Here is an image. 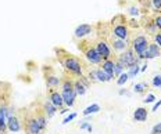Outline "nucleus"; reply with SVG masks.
<instances>
[{
    "label": "nucleus",
    "mask_w": 161,
    "mask_h": 134,
    "mask_svg": "<svg viewBox=\"0 0 161 134\" xmlns=\"http://www.w3.org/2000/svg\"><path fill=\"white\" fill-rule=\"evenodd\" d=\"M147 90H149V83H146V82L136 83V85L133 86V91H135L136 94H145V93H147Z\"/></svg>",
    "instance_id": "23"
},
{
    "label": "nucleus",
    "mask_w": 161,
    "mask_h": 134,
    "mask_svg": "<svg viewBox=\"0 0 161 134\" xmlns=\"http://www.w3.org/2000/svg\"><path fill=\"white\" fill-rule=\"evenodd\" d=\"M154 101H156V95L150 93V94H147L145 97V100H143V104H153Z\"/></svg>",
    "instance_id": "33"
},
{
    "label": "nucleus",
    "mask_w": 161,
    "mask_h": 134,
    "mask_svg": "<svg viewBox=\"0 0 161 134\" xmlns=\"http://www.w3.org/2000/svg\"><path fill=\"white\" fill-rule=\"evenodd\" d=\"M108 42H110V44H111L113 51L117 53V54H119V53L125 51L128 47H130L129 39H118L114 35H111V33H110V36H108Z\"/></svg>",
    "instance_id": "10"
},
{
    "label": "nucleus",
    "mask_w": 161,
    "mask_h": 134,
    "mask_svg": "<svg viewBox=\"0 0 161 134\" xmlns=\"http://www.w3.org/2000/svg\"><path fill=\"white\" fill-rule=\"evenodd\" d=\"M137 3H139V8L142 10L143 14H146L147 10L152 7V0H137Z\"/></svg>",
    "instance_id": "26"
},
{
    "label": "nucleus",
    "mask_w": 161,
    "mask_h": 134,
    "mask_svg": "<svg viewBox=\"0 0 161 134\" xmlns=\"http://www.w3.org/2000/svg\"><path fill=\"white\" fill-rule=\"evenodd\" d=\"M100 68H103L104 71L108 73V75H111L114 78V68H115V54L111 58H107V59H103L102 62H100Z\"/></svg>",
    "instance_id": "17"
},
{
    "label": "nucleus",
    "mask_w": 161,
    "mask_h": 134,
    "mask_svg": "<svg viewBox=\"0 0 161 134\" xmlns=\"http://www.w3.org/2000/svg\"><path fill=\"white\" fill-rule=\"evenodd\" d=\"M54 54H56V58H57V61H58V64L64 68V71L69 72L71 75L75 76V78L83 75V72H85V65H83L80 58L71 54L68 50H65L63 47H54Z\"/></svg>",
    "instance_id": "1"
},
{
    "label": "nucleus",
    "mask_w": 161,
    "mask_h": 134,
    "mask_svg": "<svg viewBox=\"0 0 161 134\" xmlns=\"http://www.w3.org/2000/svg\"><path fill=\"white\" fill-rule=\"evenodd\" d=\"M76 116H78V115H76V112H72V113H69V115H68V116H65V118H64V120H63V125H68V123H69V122H72V120L75 119Z\"/></svg>",
    "instance_id": "32"
},
{
    "label": "nucleus",
    "mask_w": 161,
    "mask_h": 134,
    "mask_svg": "<svg viewBox=\"0 0 161 134\" xmlns=\"http://www.w3.org/2000/svg\"><path fill=\"white\" fill-rule=\"evenodd\" d=\"M152 7L156 14H161V0H152Z\"/></svg>",
    "instance_id": "29"
},
{
    "label": "nucleus",
    "mask_w": 161,
    "mask_h": 134,
    "mask_svg": "<svg viewBox=\"0 0 161 134\" xmlns=\"http://www.w3.org/2000/svg\"><path fill=\"white\" fill-rule=\"evenodd\" d=\"M96 75H97V82L100 83H107V82H111V80L114 79L111 75H108L103 68H96Z\"/></svg>",
    "instance_id": "19"
},
{
    "label": "nucleus",
    "mask_w": 161,
    "mask_h": 134,
    "mask_svg": "<svg viewBox=\"0 0 161 134\" xmlns=\"http://www.w3.org/2000/svg\"><path fill=\"white\" fill-rule=\"evenodd\" d=\"M111 35L118 39H130V29L128 26V19L124 14H117L110 21Z\"/></svg>",
    "instance_id": "4"
},
{
    "label": "nucleus",
    "mask_w": 161,
    "mask_h": 134,
    "mask_svg": "<svg viewBox=\"0 0 161 134\" xmlns=\"http://www.w3.org/2000/svg\"><path fill=\"white\" fill-rule=\"evenodd\" d=\"M40 104H42V108L43 111H45V113H46V116H47V119H52L53 116L57 113V111H58V108L53 104L52 101H50L49 98H46V100H43V101H40Z\"/></svg>",
    "instance_id": "16"
},
{
    "label": "nucleus",
    "mask_w": 161,
    "mask_h": 134,
    "mask_svg": "<svg viewBox=\"0 0 161 134\" xmlns=\"http://www.w3.org/2000/svg\"><path fill=\"white\" fill-rule=\"evenodd\" d=\"M125 65H124V62L121 61V59L117 57L115 54V68H114V78H118L122 72H125Z\"/></svg>",
    "instance_id": "21"
},
{
    "label": "nucleus",
    "mask_w": 161,
    "mask_h": 134,
    "mask_svg": "<svg viewBox=\"0 0 161 134\" xmlns=\"http://www.w3.org/2000/svg\"><path fill=\"white\" fill-rule=\"evenodd\" d=\"M152 134H161V122L153 126V129H152Z\"/></svg>",
    "instance_id": "34"
},
{
    "label": "nucleus",
    "mask_w": 161,
    "mask_h": 134,
    "mask_svg": "<svg viewBox=\"0 0 161 134\" xmlns=\"http://www.w3.org/2000/svg\"><path fill=\"white\" fill-rule=\"evenodd\" d=\"M117 57L121 59V61L124 62V65H125V68L128 69V66L130 65H133V64H142V59L139 58L136 54H135V51H133V49L132 47H128L125 50V51H122V53H119V54H117Z\"/></svg>",
    "instance_id": "9"
},
{
    "label": "nucleus",
    "mask_w": 161,
    "mask_h": 134,
    "mask_svg": "<svg viewBox=\"0 0 161 134\" xmlns=\"http://www.w3.org/2000/svg\"><path fill=\"white\" fill-rule=\"evenodd\" d=\"M0 134H2V131H0Z\"/></svg>",
    "instance_id": "40"
},
{
    "label": "nucleus",
    "mask_w": 161,
    "mask_h": 134,
    "mask_svg": "<svg viewBox=\"0 0 161 134\" xmlns=\"http://www.w3.org/2000/svg\"><path fill=\"white\" fill-rule=\"evenodd\" d=\"M19 115H21V120H22V130L25 131V134H43L45 133L29 106L19 109Z\"/></svg>",
    "instance_id": "3"
},
{
    "label": "nucleus",
    "mask_w": 161,
    "mask_h": 134,
    "mask_svg": "<svg viewBox=\"0 0 161 134\" xmlns=\"http://www.w3.org/2000/svg\"><path fill=\"white\" fill-rule=\"evenodd\" d=\"M160 33H161V32H160Z\"/></svg>",
    "instance_id": "41"
},
{
    "label": "nucleus",
    "mask_w": 161,
    "mask_h": 134,
    "mask_svg": "<svg viewBox=\"0 0 161 134\" xmlns=\"http://www.w3.org/2000/svg\"><path fill=\"white\" fill-rule=\"evenodd\" d=\"M42 76L45 80L46 87H52V89H60L61 85V75H58L54 66L52 65H43L42 66Z\"/></svg>",
    "instance_id": "6"
},
{
    "label": "nucleus",
    "mask_w": 161,
    "mask_h": 134,
    "mask_svg": "<svg viewBox=\"0 0 161 134\" xmlns=\"http://www.w3.org/2000/svg\"><path fill=\"white\" fill-rule=\"evenodd\" d=\"M74 79H75V76L71 75L69 72L64 71L61 73V85H60V89H61V95H63V100H64V104L68 108H72L74 104H75L76 97H78L75 91V87H74Z\"/></svg>",
    "instance_id": "2"
},
{
    "label": "nucleus",
    "mask_w": 161,
    "mask_h": 134,
    "mask_svg": "<svg viewBox=\"0 0 161 134\" xmlns=\"http://www.w3.org/2000/svg\"><path fill=\"white\" fill-rule=\"evenodd\" d=\"M129 80V76H128V72H122L121 75L117 78V85L118 86H125Z\"/></svg>",
    "instance_id": "27"
},
{
    "label": "nucleus",
    "mask_w": 161,
    "mask_h": 134,
    "mask_svg": "<svg viewBox=\"0 0 161 134\" xmlns=\"http://www.w3.org/2000/svg\"><path fill=\"white\" fill-rule=\"evenodd\" d=\"M90 126V123L88 122V120H83V122L82 123H80V130H88V127Z\"/></svg>",
    "instance_id": "36"
},
{
    "label": "nucleus",
    "mask_w": 161,
    "mask_h": 134,
    "mask_svg": "<svg viewBox=\"0 0 161 134\" xmlns=\"http://www.w3.org/2000/svg\"><path fill=\"white\" fill-rule=\"evenodd\" d=\"M146 69H147V61H145L143 65H140V72H145Z\"/></svg>",
    "instance_id": "39"
},
{
    "label": "nucleus",
    "mask_w": 161,
    "mask_h": 134,
    "mask_svg": "<svg viewBox=\"0 0 161 134\" xmlns=\"http://www.w3.org/2000/svg\"><path fill=\"white\" fill-rule=\"evenodd\" d=\"M152 86L156 87V89H161V73H158V75H156L152 80Z\"/></svg>",
    "instance_id": "30"
},
{
    "label": "nucleus",
    "mask_w": 161,
    "mask_h": 134,
    "mask_svg": "<svg viewBox=\"0 0 161 134\" xmlns=\"http://www.w3.org/2000/svg\"><path fill=\"white\" fill-rule=\"evenodd\" d=\"M149 118V111L145 106H139L133 111V120L135 122H146Z\"/></svg>",
    "instance_id": "18"
},
{
    "label": "nucleus",
    "mask_w": 161,
    "mask_h": 134,
    "mask_svg": "<svg viewBox=\"0 0 161 134\" xmlns=\"http://www.w3.org/2000/svg\"><path fill=\"white\" fill-rule=\"evenodd\" d=\"M153 42L156 43V44H158V47H161V33L157 32L156 35L153 36Z\"/></svg>",
    "instance_id": "35"
},
{
    "label": "nucleus",
    "mask_w": 161,
    "mask_h": 134,
    "mask_svg": "<svg viewBox=\"0 0 161 134\" xmlns=\"http://www.w3.org/2000/svg\"><path fill=\"white\" fill-rule=\"evenodd\" d=\"M118 94L119 95H129V93H128V90H126V89H121V90H118Z\"/></svg>",
    "instance_id": "38"
},
{
    "label": "nucleus",
    "mask_w": 161,
    "mask_h": 134,
    "mask_svg": "<svg viewBox=\"0 0 161 134\" xmlns=\"http://www.w3.org/2000/svg\"><path fill=\"white\" fill-rule=\"evenodd\" d=\"M96 31V26H93L92 24H80L75 28L74 31V38L75 39H86L89 35H92Z\"/></svg>",
    "instance_id": "13"
},
{
    "label": "nucleus",
    "mask_w": 161,
    "mask_h": 134,
    "mask_svg": "<svg viewBox=\"0 0 161 134\" xmlns=\"http://www.w3.org/2000/svg\"><path fill=\"white\" fill-rule=\"evenodd\" d=\"M74 87H75V91H76V95H80L83 97L86 94V91H88V87L82 83V80L79 78H75L74 79Z\"/></svg>",
    "instance_id": "20"
},
{
    "label": "nucleus",
    "mask_w": 161,
    "mask_h": 134,
    "mask_svg": "<svg viewBox=\"0 0 161 134\" xmlns=\"http://www.w3.org/2000/svg\"><path fill=\"white\" fill-rule=\"evenodd\" d=\"M85 71L86 73L83 72V75L89 79L90 83H97V75H96V69H90V68H86L85 66Z\"/></svg>",
    "instance_id": "25"
},
{
    "label": "nucleus",
    "mask_w": 161,
    "mask_h": 134,
    "mask_svg": "<svg viewBox=\"0 0 161 134\" xmlns=\"http://www.w3.org/2000/svg\"><path fill=\"white\" fill-rule=\"evenodd\" d=\"M46 98H49L58 109H61L65 106L64 100H63V95H61V91H58V89L47 87V89H46Z\"/></svg>",
    "instance_id": "12"
},
{
    "label": "nucleus",
    "mask_w": 161,
    "mask_h": 134,
    "mask_svg": "<svg viewBox=\"0 0 161 134\" xmlns=\"http://www.w3.org/2000/svg\"><path fill=\"white\" fill-rule=\"evenodd\" d=\"M7 129L10 133H19L22 130V120L19 115V109L7 118Z\"/></svg>",
    "instance_id": "11"
},
{
    "label": "nucleus",
    "mask_w": 161,
    "mask_h": 134,
    "mask_svg": "<svg viewBox=\"0 0 161 134\" xmlns=\"http://www.w3.org/2000/svg\"><path fill=\"white\" fill-rule=\"evenodd\" d=\"M161 106V100H158L157 102H154V105H153V108H152V112H156L157 109H158Z\"/></svg>",
    "instance_id": "37"
},
{
    "label": "nucleus",
    "mask_w": 161,
    "mask_h": 134,
    "mask_svg": "<svg viewBox=\"0 0 161 134\" xmlns=\"http://www.w3.org/2000/svg\"><path fill=\"white\" fill-rule=\"evenodd\" d=\"M140 25H142V28L145 29V32L147 33V36H153L156 35L157 32V28H156V25H154V21H153V17H150V15H143L142 17V19H140Z\"/></svg>",
    "instance_id": "14"
},
{
    "label": "nucleus",
    "mask_w": 161,
    "mask_h": 134,
    "mask_svg": "<svg viewBox=\"0 0 161 134\" xmlns=\"http://www.w3.org/2000/svg\"><path fill=\"white\" fill-rule=\"evenodd\" d=\"M130 47L133 49V51H135V54L139 57L142 61H145V51L149 47V43L150 40L147 38L146 35H136L133 36V38H130Z\"/></svg>",
    "instance_id": "7"
},
{
    "label": "nucleus",
    "mask_w": 161,
    "mask_h": 134,
    "mask_svg": "<svg viewBox=\"0 0 161 134\" xmlns=\"http://www.w3.org/2000/svg\"><path fill=\"white\" fill-rule=\"evenodd\" d=\"M93 43H95V47L97 50V53H99L100 57H102V61L114 57V51L111 49V44H110L108 39L102 38V36H97V38L93 40Z\"/></svg>",
    "instance_id": "8"
},
{
    "label": "nucleus",
    "mask_w": 161,
    "mask_h": 134,
    "mask_svg": "<svg viewBox=\"0 0 161 134\" xmlns=\"http://www.w3.org/2000/svg\"><path fill=\"white\" fill-rule=\"evenodd\" d=\"M145 61H149V59H153L156 57H161V47H158V44H156L154 42L149 43V47L145 51Z\"/></svg>",
    "instance_id": "15"
},
{
    "label": "nucleus",
    "mask_w": 161,
    "mask_h": 134,
    "mask_svg": "<svg viewBox=\"0 0 161 134\" xmlns=\"http://www.w3.org/2000/svg\"><path fill=\"white\" fill-rule=\"evenodd\" d=\"M153 21H154V25H156L157 31L161 32V14H154L153 15Z\"/></svg>",
    "instance_id": "31"
},
{
    "label": "nucleus",
    "mask_w": 161,
    "mask_h": 134,
    "mask_svg": "<svg viewBox=\"0 0 161 134\" xmlns=\"http://www.w3.org/2000/svg\"><path fill=\"white\" fill-rule=\"evenodd\" d=\"M140 72V65L139 64H133V65L128 66V76L129 79H135L137 75H139Z\"/></svg>",
    "instance_id": "24"
},
{
    "label": "nucleus",
    "mask_w": 161,
    "mask_h": 134,
    "mask_svg": "<svg viewBox=\"0 0 161 134\" xmlns=\"http://www.w3.org/2000/svg\"><path fill=\"white\" fill-rule=\"evenodd\" d=\"M100 111H102V108H100L99 104H92V105L86 106V108L82 111V115L83 116H90V115H93V113L100 112Z\"/></svg>",
    "instance_id": "22"
},
{
    "label": "nucleus",
    "mask_w": 161,
    "mask_h": 134,
    "mask_svg": "<svg viewBox=\"0 0 161 134\" xmlns=\"http://www.w3.org/2000/svg\"><path fill=\"white\" fill-rule=\"evenodd\" d=\"M76 47H78L79 51L85 55V58L89 61V64H92V65H100L102 57H100V54L97 53L93 40H90L88 38L80 39L78 42V44H76Z\"/></svg>",
    "instance_id": "5"
},
{
    "label": "nucleus",
    "mask_w": 161,
    "mask_h": 134,
    "mask_svg": "<svg viewBox=\"0 0 161 134\" xmlns=\"http://www.w3.org/2000/svg\"><path fill=\"white\" fill-rule=\"evenodd\" d=\"M126 11H128V14L132 15V17H137L140 14V8L137 7V6H129V7L126 8Z\"/></svg>",
    "instance_id": "28"
}]
</instances>
